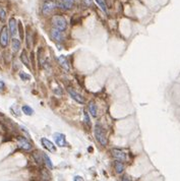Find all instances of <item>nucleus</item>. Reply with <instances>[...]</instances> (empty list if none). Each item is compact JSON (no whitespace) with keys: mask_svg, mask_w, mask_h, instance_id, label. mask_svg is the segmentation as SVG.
I'll list each match as a JSON object with an SVG mask.
<instances>
[{"mask_svg":"<svg viewBox=\"0 0 180 181\" xmlns=\"http://www.w3.org/2000/svg\"><path fill=\"white\" fill-rule=\"evenodd\" d=\"M52 24L54 29H57L59 31H65L67 28V20L62 15H54L52 18Z\"/></svg>","mask_w":180,"mask_h":181,"instance_id":"f257e3e1","label":"nucleus"},{"mask_svg":"<svg viewBox=\"0 0 180 181\" xmlns=\"http://www.w3.org/2000/svg\"><path fill=\"white\" fill-rule=\"evenodd\" d=\"M95 136H96V140H97L102 146H107L108 141L106 137V133L99 124L95 126Z\"/></svg>","mask_w":180,"mask_h":181,"instance_id":"f03ea898","label":"nucleus"},{"mask_svg":"<svg viewBox=\"0 0 180 181\" xmlns=\"http://www.w3.org/2000/svg\"><path fill=\"white\" fill-rule=\"evenodd\" d=\"M57 7V2L54 1V0H46L43 4V8H42V11H43L44 15H49L50 13H52L53 10Z\"/></svg>","mask_w":180,"mask_h":181,"instance_id":"7ed1b4c3","label":"nucleus"},{"mask_svg":"<svg viewBox=\"0 0 180 181\" xmlns=\"http://www.w3.org/2000/svg\"><path fill=\"white\" fill-rule=\"evenodd\" d=\"M9 44V31L7 27H3L0 32V46L2 48H6Z\"/></svg>","mask_w":180,"mask_h":181,"instance_id":"20e7f679","label":"nucleus"},{"mask_svg":"<svg viewBox=\"0 0 180 181\" xmlns=\"http://www.w3.org/2000/svg\"><path fill=\"white\" fill-rule=\"evenodd\" d=\"M18 145H19V148H20L24 151H31L33 146L31 142H29L27 138H24L23 136H18Z\"/></svg>","mask_w":180,"mask_h":181,"instance_id":"39448f33","label":"nucleus"},{"mask_svg":"<svg viewBox=\"0 0 180 181\" xmlns=\"http://www.w3.org/2000/svg\"><path fill=\"white\" fill-rule=\"evenodd\" d=\"M54 140H55L56 141V144L58 146H67L68 144H67V141H66V137L63 133H59V132H57V133H54Z\"/></svg>","mask_w":180,"mask_h":181,"instance_id":"423d86ee","label":"nucleus"},{"mask_svg":"<svg viewBox=\"0 0 180 181\" xmlns=\"http://www.w3.org/2000/svg\"><path fill=\"white\" fill-rule=\"evenodd\" d=\"M111 154H112L113 157H114V159L117 160V161L124 162L125 160H126V155H125L124 152H122L121 150L112 149V150H111Z\"/></svg>","mask_w":180,"mask_h":181,"instance_id":"0eeeda50","label":"nucleus"},{"mask_svg":"<svg viewBox=\"0 0 180 181\" xmlns=\"http://www.w3.org/2000/svg\"><path fill=\"white\" fill-rule=\"evenodd\" d=\"M67 91H68V93H69L70 97H71V98H72L74 101H77V103H81V104L85 103V98H83V97H82L81 94H78L77 91L72 90L71 88H68Z\"/></svg>","mask_w":180,"mask_h":181,"instance_id":"6e6552de","label":"nucleus"},{"mask_svg":"<svg viewBox=\"0 0 180 181\" xmlns=\"http://www.w3.org/2000/svg\"><path fill=\"white\" fill-rule=\"evenodd\" d=\"M8 28H9V34L14 37L16 34H18V23H16V19L14 18H11L8 22Z\"/></svg>","mask_w":180,"mask_h":181,"instance_id":"1a4fd4ad","label":"nucleus"},{"mask_svg":"<svg viewBox=\"0 0 180 181\" xmlns=\"http://www.w3.org/2000/svg\"><path fill=\"white\" fill-rule=\"evenodd\" d=\"M41 142H42V146H43L46 150H48L49 152H51V153H55V152H56V146L53 145L52 141H50L46 137L42 138Z\"/></svg>","mask_w":180,"mask_h":181,"instance_id":"9d476101","label":"nucleus"},{"mask_svg":"<svg viewBox=\"0 0 180 181\" xmlns=\"http://www.w3.org/2000/svg\"><path fill=\"white\" fill-rule=\"evenodd\" d=\"M51 36L55 41L57 42H63L64 41V35L63 32L57 30V29H53L51 31Z\"/></svg>","mask_w":180,"mask_h":181,"instance_id":"9b49d317","label":"nucleus"},{"mask_svg":"<svg viewBox=\"0 0 180 181\" xmlns=\"http://www.w3.org/2000/svg\"><path fill=\"white\" fill-rule=\"evenodd\" d=\"M57 5L63 9H70L74 5V0H60L59 3H57Z\"/></svg>","mask_w":180,"mask_h":181,"instance_id":"f8f14e48","label":"nucleus"},{"mask_svg":"<svg viewBox=\"0 0 180 181\" xmlns=\"http://www.w3.org/2000/svg\"><path fill=\"white\" fill-rule=\"evenodd\" d=\"M20 60H22V62L29 69H31V62H30V59H29V56H28L26 50H23L22 53H20Z\"/></svg>","mask_w":180,"mask_h":181,"instance_id":"ddd939ff","label":"nucleus"},{"mask_svg":"<svg viewBox=\"0 0 180 181\" xmlns=\"http://www.w3.org/2000/svg\"><path fill=\"white\" fill-rule=\"evenodd\" d=\"M58 62H59V64L63 67L65 70H69L70 69V66H69V63H68V60L66 59V57L64 55H60L58 57Z\"/></svg>","mask_w":180,"mask_h":181,"instance_id":"4468645a","label":"nucleus"},{"mask_svg":"<svg viewBox=\"0 0 180 181\" xmlns=\"http://www.w3.org/2000/svg\"><path fill=\"white\" fill-rule=\"evenodd\" d=\"M87 109H89V112H90V114L92 116H93V117L97 116V106H96L95 102L91 101V102L89 103V106H87Z\"/></svg>","mask_w":180,"mask_h":181,"instance_id":"2eb2a0df","label":"nucleus"},{"mask_svg":"<svg viewBox=\"0 0 180 181\" xmlns=\"http://www.w3.org/2000/svg\"><path fill=\"white\" fill-rule=\"evenodd\" d=\"M11 47H12V51L16 53L20 49V41L13 38V39L11 40Z\"/></svg>","mask_w":180,"mask_h":181,"instance_id":"dca6fc26","label":"nucleus"},{"mask_svg":"<svg viewBox=\"0 0 180 181\" xmlns=\"http://www.w3.org/2000/svg\"><path fill=\"white\" fill-rule=\"evenodd\" d=\"M115 169H116V172L118 174H121L123 172L124 170V165H123V163L122 162H120V161H117L116 160V162H115Z\"/></svg>","mask_w":180,"mask_h":181,"instance_id":"f3484780","label":"nucleus"},{"mask_svg":"<svg viewBox=\"0 0 180 181\" xmlns=\"http://www.w3.org/2000/svg\"><path fill=\"white\" fill-rule=\"evenodd\" d=\"M43 159H44V162H45V164H46V166H47L49 169H53V164H52V162H51V160H50V158L48 157V155H46V154H44L43 155Z\"/></svg>","mask_w":180,"mask_h":181,"instance_id":"a211bd4d","label":"nucleus"},{"mask_svg":"<svg viewBox=\"0 0 180 181\" xmlns=\"http://www.w3.org/2000/svg\"><path fill=\"white\" fill-rule=\"evenodd\" d=\"M22 109H23V112L26 115L31 116V115H33V113H34V110H33V109L30 106H28V105H24V106H23Z\"/></svg>","mask_w":180,"mask_h":181,"instance_id":"6ab92c4d","label":"nucleus"},{"mask_svg":"<svg viewBox=\"0 0 180 181\" xmlns=\"http://www.w3.org/2000/svg\"><path fill=\"white\" fill-rule=\"evenodd\" d=\"M0 20L1 22H5L6 20V11L1 6H0Z\"/></svg>","mask_w":180,"mask_h":181,"instance_id":"aec40b11","label":"nucleus"},{"mask_svg":"<svg viewBox=\"0 0 180 181\" xmlns=\"http://www.w3.org/2000/svg\"><path fill=\"white\" fill-rule=\"evenodd\" d=\"M97 1V3L99 4V6L102 8V10L103 11H105V12H107V8H106V3H105V1L104 0H96Z\"/></svg>","mask_w":180,"mask_h":181,"instance_id":"412c9836","label":"nucleus"},{"mask_svg":"<svg viewBox=\"0 0 180 181\" xmlns=\"http://www.w3.org/2000/svg\"><path fill=\"white\" fill-rule=\"evenodd\" d=\"M19 77L23 79V81H30L31 77L29 74H27L26 72H20L19 73Z\"/></svg>","mask_w":180,"mask_h":181,"instance_id":"4be33fe9","label":"nucleus"},{"mask_svg":"<svg viewBox=\"0 0 180 181\" xmlns=\"http://www.w3.org/2000/svg\"><path fill=\"white\" fill-rule=\"evenodd\" d=\"M83 117H85V122L86 123L89 125V126H91V120H90V117H89V114L85 111V113H83Z\"/></svg>","mask_w":180,"mask_h":181,"instance_id":"5701e85b","label":"nucleus"},{"mask_svg":"<svg viewBox=\"0 0 180 181\" xmlns=\"http://www.w3.org/2000/svg\"><path fill=\"white\" fill-rule=\"evenodd\" d=\"M5 90V83H3V81L0 79V92H3Z\"/></svg>","mask_w":180,"mask_h":181,"instance_id":"b1692460","label":"nucleus"},{"mask_svg":"<svg viewBox=\"0 0 180 181\" xmlns=\"http://www.w3.org/2000/svg\"><path fill=\"white\" fill-rule=\"evenodd\" d=\"M83 3H85L86 5L90 6L92 5V3H93V0H83Z\"/></svg>","mask_w":180,"mask_h":181,"instance_id":"393cba45","label":"nucleus"},{"mask_svg":"<svg viewBox=\"0 0 180 181\" xmlns=\"http://www.w3.org/2000/svg\"><path fill=\"white\" fill-rule=\"evenodd\" d=\"M19 33H20V38H24V34H23V27H22V24L19 23Z\"/></svg>","mask_w":180,"mask_h":181,"instance_id":"a878e982","label":"nucleus"},{"mask_svg":"<svg viewBox=\"0 0 180 181\" xmlns=\"http://www.w3.org/2000/svg\"><path fill=\"white\" fill-rule=\"evenodd\" d=\"M74 180H82V178L81 177V176H75V177H74Z\"/></svg>","mask_w":180,"mask_h":181,"instance_id":"bb28decb","label":"nucleus"}]
</instances>
